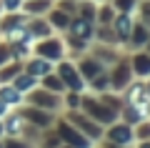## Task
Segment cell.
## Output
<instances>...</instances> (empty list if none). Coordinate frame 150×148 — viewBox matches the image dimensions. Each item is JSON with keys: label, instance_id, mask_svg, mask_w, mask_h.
<instances>
[{"label": "cell", "instance_id": "4316f807", "mask_svg": "<svg viewBox=\"0 0 150 148\" xmlns=\"http://www.w3.org/2000/svg\"><path fill=\"white\" fill-rule=\"evenodd\" d=\"M8 58V53H5V50H3V48H0V63H3V60H5Z\"/></svg>", "mask_w": 150, "mask_h": 148}, {"label": "cell", "instance_id": "8992f818", "mask_svg": "<svg viewBox=\"0 0 150 148\" xmlns=\"http://www.w3.org/2000/svg\"><path fill=\"white\" fill-rule=\"evenodd\" d=\"M128 78H130V70L125 68H118V73H115V78H112V83H115V88H123L125 83H128Z\"/></svg>", "mask_w": 150, "mask_h": 148}, {"label": "cell", "instance_id": "5bb4252c", "mask_svg": "<svg viewBox=\"0 0 150 148\" xmlns=\"http://www.w3.org/2000/svg\"><path fill=\"white\" fill-rule=\"evenodd\" d=\"M133 40H135V45H143V43H148V30H145V28H135Z\"/></svg>", "mask_w": 150, "mask_h": 148}, {"label": "cell", "instance_id": "4dcf8cb0", "mask_svg": "<svg viewBox=\"0 0 150 148\" xmlns=\"http://www.w3.org/2000/svg\"><path fill=\"white\" fill-rule=\"evenodd\" d=\"M0 148H3V146H0Z\"/></svg>", "mask_w": 150, "mask_h": 148}, {"label": "cell", "instance_id": "ac0fdd59", "mask_svg": "<svg viewBox=\"0 0 150 148\" xmlns=\"http://www.w3.org/2000/svg\"><path fill=\"white\" fill-rule=\"evenodd\" d=\"M8 131H10V133H18V131H20V118H13L10 126H8Z\"/></svg>", "mask_w": 150, "mask_h": 148}, {"label": "cell", "instance_id": "e0dca14e", "mask_svg": "<svg viewBox=\"0 0 150 148\" xmlns=\"http://www.w3.org/2000/svg\"><path fill=\"white\" fill-rule=\"evenodd\" d=\"M53 23H55L58 28H65V25H68V15H63V13H55V15H53Z\"/></svg>", "mask_w": 150, "mask_h": 148}, {"label": "cell", "instance_id": "83f0119b", "mask_svg": "<svg viewBox=\"0 0 150 148\" xmlns=\"http://www.w3.org/2000/svg\"><path fill=\"white\" fill-rule=\"evenodd\" d=\"M0 113H5V106H3V103H0Z\"/></svg>", "mask_w": 150, "mask_h": 148}, {"label": "cell", "instance_id": "6da1fadb", "mask_svg": "<svg viewBox=\"0 0 150 148\" xmlns=\"http://www.w3.org/2000/svg\"><path fill=\"white\" fill-rule=\"evenodd\" d=\"M60 136H63V138H65V141H68L73 148H88V141H85V138H83L80 133H75L70 126H65V123L60 126Z\"/></svg>", "mask_w": 150, "mask_h": 148}, {"label": "cell", "instance_id": "9a60e30c", "mask_svg": "<svg viewBox=\"0 0 150 148\" xmlns=\"http://www.w3.org/2000/svg\"><path fill=\"white\" fill-rule=\"evenodd\" d=\"M30 73H33V75L48 73V63H43V60H35V63H30Z\"/></svg>", "mask_w": 150, "mask_h": 148}, {"label": "cell", "instance_id": "7a4b0ae2", "mask_svg": "<svg viewBox=\"0 0 150 148\" xmlns=\"http://www.w3.org/2000/svg\"><path fill=\"white\" fill-rule=\"evenodd\" d=\"M85 108H88V111H90L95 118H100V121H112V116H115V113H112V111H108V108L95 106V101H85Z\"/></svg>", "mask_w": 150, "mask_h": 148}, {"label": "cell", "instance_id": "2e32d148", "mask_svg": "<svg viewBox=\"0 0 150 148\" xmlns=\"http://www.w3.org/2000/svg\"><path fill=\"white\" fill-rule=\"evenodd\" d=\"M98 70H100V65H98L95 60H88V63L83 65V73H85V75H95Z\"/></svg>", "mask_w": 150, "mask_h": 148}, {"label": "cell", "instance_id": "44dd1931", "mask_svg": "<svg viewBox=\"0 0 150 148\" xmlns=\"http://www.w3.org/2000/svg\"><path fill=\"white\" fill-rule=\"evenodd\" d=\"M45 85H48V88H53V90L63 88V85H60V83H58V80H55V78H45Z\"/></svg>", "mask_w": 150, "mask_h": 148}, {"label": "cell", "instance_id": "f546056e", "mask_svg": "<svg viewBox=\"0 0 150 148\" xmlns=\"http://www.w3.org/2000/svg\"><path fill=\"white\" fill-rule=\"evenodd\" d=\"M0 131H3V123H0Z\"/></svg>", "mask_w": 150, "mask_h": 148}, {"label": "cell", "instance_id": "9c48e42d", "mask_svg": "<svg viewBox=\"0 0 150 148\" xmlns=\"http://www.w3.org/2000/svg\"><path fill=\"white\" fill-rule=\"evenodd\" d=\"M0 98H3V101H8V103H18V101H20L18 90H13V88H3V90H0Z\"/></svg>", "mask_w": 150, "mask_h": 148}, {"label": "cell", "instance_id": "7c38bea8", "mask_svg": "<svg viewBox=\"0 0 150 148\" xmlns=\"http://www.w3.org/2000/svg\"><path fill=\"white\" fill-rule=\"evenodd\" d=\"M110 136H112V141H123V143L130 141V131H128V128H115Z\"/></svg>", "mask_w": 150, "mask_h": 148}, {"label": "cell", "instance_id": "f1b7e54d", "mask_svg": "<svg viewBox=\"0 0 150 148\" xmlns=\"http://www.w3.org/2000/svg\"><path fill=\"white\" fill-rule=\"evenodd\" d=\"M143 148H150V143H145V146H143Z\"/></svg>", "mask_w": 150, "mask_h": 148}, {"label": "cell", "instance_id": "5b68a950", "mask_svg": "<svg viewBox=\"0 0 150 148\" xmlns=\"http://www.w3.org/2000/svg\"><path fill=\"white\" fill-rule=\"evenodd\" d=\"M135 70L140 75H148L150 73V55H135Z\"/></svg>", "mask_w": 150, "mask_h": 148}, {"label": "cell", "instance_id": "cb8c5ba5", "mask_svg": "<svg viewBox=\"0 0 150 148\" xmlns=\"http://www.w3.org/2000/svg\"><path fill=\"white\" fill-rule=\"evenodd\" d=\"M33 30H35L38 35H40V33H43V35H45V33H48V28H45V25H33Z\"/></svg>", "mask_w": 150, "mask_h": 148}, {"label": "cell", "instance_id": "8fae6325", "mask_svg": "<svg viewBox=\"0 0 150 148\" xmlns=\"http://www.w3.org/2000/svg\"><path fill=\"white\" fill-rule=\"evenodd\" d=\"M115 30H118V35H128L130 33V20L128 18H118L115 20Z\"/></svg>", "mask_w": 150, "mask_h": 148}, {"label": "cell", "instance_id": "277c9868", "mask_svg": "<svg viewBox=\"0 0 150 148\" xmlns=\"http://www.w3.org/2000/svg\"><path fill=\"white\" fill-rule=\"evenodd\" d=\"M60 75H63L73 88H80V80H78V75H75V70L70 68V65H60Z\"/></svg>", "mask_w": 150, "mask_h": 148}, {"label": "cell", "instance_id": "ffe728a7", "mask_svg": "<svg viewBox=\"0 0 150 148\" xmlns=\"http://www.w3.org/2000/svg\"><path fill=\"white\" fill-rule=\"evenodd\" d=\"M133 5H135L133 0H118V8H120V10H130Z\"/></svg>", "mask_w": 150, "mask_h": 148}, {"label": "cell", "instance_id": "52a82bcc", "mask_svg": "<svg viewBox=\"0 0 150 148\" xmlns=\"http://www.w3.org/2000/svg\"><path fill=\"white\" fill-rule=\"evenodd\" d=\"M33 101L38 103V106H45V108H55V98L53 95H45V93H38Z\"/></svg>", "mask_w": 150, "mask_h": 148}, {"label": "cell", "instance_id": "d4e9b609", "mask_svg": "<svg viewBox=\"0 0 150 148\" xmlns=\"http://www.w3.org/2000/svg\"><path fill=\"white\" fill-rule=\"evenodd\" d=\"M105 85H108V80H105V78H98V83H95V88H98V90H103Z\"/></svg>", "mask_w": 150, "mask_h": 148}, {"label": "cell", "instance_id": "7402d4cb", "mask_svg": "<svg viewBox=\"0 0 150 148\" xmlns=\"http://www.w3.org/2000/svg\"><path fill=\"white\" fill-rule=\"evenodd\" d=\"M78 126H80V128H88V131H90L93 136H95V133H98V128H93L90 123H88V121H83V118H80V121H78Z\"/></svg>", "mask_w": 150, "mask_h": 148}, {"label": "cell", "instance_id": "ba28073f", "mask_svg": "<svg viewBox=\"0 0 150 148\" xmlns=\"http://www.w3.org/2000/svg\"><path fill=\"white\" fill-rule=\"evenodd\" d=\"M25 118L35 121L38 126H48V116H45V113H38V111H25Z\"/></svg>", "mask_w": 150, "mask_h": 148}, {"label": "cell", "instance_id": "603a6c76", "mask_svg": "<svg viewBox=\"0 0 150 148\" xmlns=\"http://www.w3.org/2000/svg\"><path fill=\"white\" fill-rule=\"evenodd\" d=\"M5 8H8V10H15V8H18V0H5Z\"/></svg>", "mask_w": 150, "mask_h": 148}, {"label": "cell", "instance_id": "4fadbf2b", "mask_svg": "<svg viewBox=\"0 0 150 148\" xmlns=\"http://www.w3.org/2000/svg\"><path fill=\"white\" fill-rule=\"evenodd\" d=\"M15 88H18V90H28V88H33V78H30V75H20V78L15 80Z\"/></svg>", "mask_w": 150, "mask_h": 148}, {"label": "cell", "instance_id": "30bf717a", "mask_svg": "<svg viewBox=\"0 0 150 148\" xmlns=\"http://www.w3.org/2000/svg\"><path fill=\"white\" fill-rule=\"evenodd\" d=\"M73 30L78 33V35L88 38V35H90V23H88V20H78V23H75V25H73Z\"/></svg>", "mask_w": 150, "mask_h": 148}, {"label": "cell", "instance_id": "3957f363", "mask_svg": "<svg viewBox=\"0 0 150 148\" xmlns=\"http://www.w3.org/2000/svg\"><path fill=\"white\" fill-rule=\"evenodd\" d=\"M38 50H40V55H43V58H60V43H55V40L43 43Z\"/></svg>", "mask_w": 150, "mask_h": 148}, {"label": "cell", "instance_id": "d6986e66", "mask_svg": "<svg viewBox=\"0 0 150 148\" xmlns=\"http://www.w3.org/2000/svg\"><path fill=\"white\" fill-rule=\"evenodd\" d=\"M45 8H48V3H45V0H35V3L30 5V10H45Z\"/></svg>", "mask_w": 150, "mask_h": 148}, {"label": "cell", "instance_id": "484cf974", "mask_svg": "<svg viewBox=\"0 0 150 148\" xmlns=\"http://www.w3.org/2000/svg\"><path fill=\"white\" fill-rule=\"evenodd\" d=\"M8 148H25V146H20L18 141H10V146H8Z\"/></svg>", "mask_w": 150, "mask_h": 148}]
</instances>
